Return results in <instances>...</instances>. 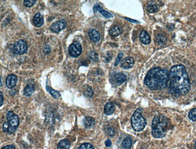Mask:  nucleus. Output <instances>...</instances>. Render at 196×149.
Returning <instances> with one entry per match:
<instances>
[{
    "instance_id": "1",
    "label": "nucleus",
    "mask_w": 196,
    "mask_h": 149,
    "mask_svg": "<svg viewBox=\"0 0 196 149\" xmlns=\"http://www.w3.org/2000/svg\"><path fill=\"white\" fill-rule=\"evenodd\" d=\"M190 86L189 76L184 65L173 66L168 73L167 83L170 93L175 96L185 95L190 91Z\"/></svg>"
},
{
    "instance_id": "2",
    "label": "nucleus",
    "mask_w": 196,
    "mask_h": 149,
    "mask_svg": "<svg viewBox=\"0 0 196 149\" xmlns=\"http://www.w3.org/2000/svg\"><path fill=\"white\" fill-rule=\"evenodd\" d=\"M168 80V71L160 67H155L147 73L144 83L152 89H162L167 87Z\"/></svg>"
},
{
    "instance_id": "3",
    "label": "nucleus",
    "mask_w": 196,
    "mask_h": 149,
    "mask_svg": "<svg viewBox=\"0 0 196 149\" xmlns=\"http://www.w3.org/2000/svg\"><path fill=\"white\" fill-rule=\"evenodd\" d=\"M168 121L167 118L162 115H158L155 117L152 121V135L156 138H160L165 137L167 132Z\"/></svg>"
},
{
    "instance_id": "4",
    "label": "nucleus",
    "mask_w": 196,
    "mask_h": 149,
    "mask_svg": "<svg viewBox=\"0 0 196 149\" xmlns=\"http://www.w3.org/2000/svg\"><path fill=\"white\" fill-rule=\"evenodd\" d=\"M132 128L136 132L143 130L146 126V120L142 115V110L140 108L136 109L131 118Z\"/></svg>"
},
{
    "instance_id": "5",
    "label": "nucleus",
    "mask_w": 196,
    "mask_h": 149,
    "mask_svg": "<svg viewBox=\"0 0 196 149\" xmlns=\"http://www.w3.org/2000/svg\"><path fill=\"white\" fill-rule=\"evenodd\" d=\"M7 120L10 124V127L8 131L9 134H12L18 128L19 120L17 115L14 113L13 111H9L7 114Z\"/></svg>"
},
{
    "instance_id": "6",
    "label": "nucleus",
    "mask_w": 196,
    "mask_h": 149,
    "mask_svg": "<svg viewBox=\"0 0 196 149\" xmlns=\"http://www.w3.org/2000/svg\"><path fill=\"white\" fill-rule=\"evenodd\" d=\"M28 50V45L27 42L24 40H19L16 42L13 46L14 53L17 54H23Z\"/></svg>"
},
{
    "instance_id": "7",
    "label": "nucleus",
    "mask_w": 196,
    "mask_h": 149,
    "mask_svg": "<svg viewBox=\"0 0 196 149\" xmlns=\"http://www.w3.org/2000/svg\"><path fill=\"white\" fill-rule=\"evenodd\" d=\"M82 46L78 42H74L69 47L68 53L73 57H77L82 53Z\"/></svg>"
},
{
    "instance_id": "8",
    "label": "nucleus",
    "mask_w": 196,
    "mask_h": 149,
    "mask_svg": "<svg viewBox=\"0 0 196 149\" xmlns=\"http://www.w3.org/2000/svg\"><path fill=\"white\" fill-rule=\"evenodd\" d=\"M67 25V23L65 19H61L53 23L50 26V30L54 33H59L61 30L65 29Z\"/></svg>"
},
{
    "instance_id": "9",
    "label": "nucleus",
    "mask_w": 196,
    "mask_h": 149,
    "mask_svg": "<svg viewBox=\"0 0 196 149\" xmlns=\"http://www.w3.org/2000/svg\"><path fill=\"white\" fill-rule=\"evenodd\" d=\"M17 82H18V78L15 75H9L6 78V83L7 87L8 88L11 89L15 87Z\"/></svg>"
},
{
    "instance_id": "10",
    "label": "nucleus",
    "mask_w": 196,
    "mask_h": 149,
    "mask_svg": "<svg viewBox=\"0 0 196 149\" xmlns=\"http://www.w3.org/2000/svg\"><path fill=\"white\" fill-rule=\"evenodd\" d=\"M123 32V28L119 25H114L109 30V35L112 37H117L120 35Z\"/></svg>"
},
{
    "instance_id": "11",
    "label": "nucleus",
    "mask_w": 196,
    "mask_h": 149,
    "mask_svg": "<svg viewBox=\"0 0 196 149\" xmlns=\"http://www.w3.org/2000/svg\"><path fill=\"white\" fill-rule=\"evenodd\" d=\"M134 63L135 60L133 57H127L123 61V63H121V67L126 70L130 69L134 66Z\"/></svg>"
},
{
    "instance_id": "12",
    "label": "nucleus",
    "mask_w": 196,
    "mask_h": 149,
    "mask_svg": "<svg viewBox=\"0 0 196 149\" xmlns=\"http://www.w3.org/2000/svg\"><path fill=\"white\" fill-rule=\"evenodd\" d=\"M139 39L141 40V42L145 45L149 44L150 43V41H151V38H150V35L145 30H143L141 32V33L139 35Z\"/></svg>"
},
{
    "instance_id": "13",
    "label": "nucleus",
    "mask_w": 196,
    "mask_h": 149,
    "mask_svg": "<svg viewBox=\"0 0 196 149\" xmlns=\"http://www.w3.org/2000/svg\"><path fill=\"white\" fill-rule=\"evenodd\" d=\"M33 22L34 25H35L36 27H41L42 25L44 24V18L41 15L40 13H37L35 15V16L33 17Z\"/></svg>"
},
{
    "instance_id": "14",
    "label": "nucleus",
    "mask_w": 196,
    "mask_h": 149,
    "mask_svg": "<svg viewBox=\"0 0 196 149\" xmlns=\"http://www.w3.org/2000/svg\"><path fill=\"white\" fill-rule=\"evenodd\" d=\"M89 36L94 42H97L100 39V36L98 32L94 29H90L89 31Z\"/></svg>"
},
{
    "instance_id": "15",
    "label": "nucleus",
    "mask_w": 196,
    "mask_h": 149,
    "mask_svg": "<svg viewBox=\"0 0 196 149\" xmlns=\"http://www.w3.org/2000/svg\"><path fill=\"white\" fill-rule=\"evenodd\" d=\"M147 11L150 13L157 12L159 11L158 6L157 4L154 1L150 2L147 6Z\"/></svg>"
},
{
    "instance_id": "16",
    "label": "nucleus",
    "mask_w": 196,
    "mask_h": 149,
    "mask_svg": "<svg viewBox=\"0 0 196 149\" xmlns=\"http://www.w3.org/2000/svg\"><path fill=\"white\" fill-rule=\"evenodd\" d=\"M94 12L98 11V12L100 13L103 16H104L106 17V18H109L112 17V15L111 13L108 12H107V11H104V10H103L98 4H96V5L94 6Z\"/></svg>"
},
{
    "instance_id": "17",
    "label": "nucleus",
    "mask_w": 196,
    "mask_h": 149,
    "mask_svg": "<svg viewBox=\"0 0 196 149\" xmlns=\"http://www.w3.org/2000/svg\"><path fill=\"white\" fill-rule=\"evenodd\" d=\"M115 111V106L113 103H108L104 108V112L107 115H112Z\"/></svg>"
},
{
    "instance_id": "18",
    "label": "nucleus",
    "mask_w": 196,
    "mask_h": 149,
    "mask_svg": "<svg viewBox=\"0 0 196 149\" xmlns=\"http://www.w3.org/2000/svg\"><path fill=\"white\" fill-rule=\"evenodd\" d=\"M83 124L86 128H91L95 124V120L92 117H87L83 120Z\"/></svg>"
},
{
    "instance_id": "19",
    "label": "nucleus",
    "mask_w": 196,
    "mask_h": 149,
    "mask_svg": "<svg viewBox=\"0 0 196 149\" xmlns=\"http://www.w3.org/2000/svg\"><path fill=\"white\" fill-rule=\"evenodd\" d=\"M71 146V143L70 141L67 139H63L61 140L58 145V149H68Z\"/></svg>"
},
{
    "instance_id": "20",
    "label": "nucleus",
    "mask_w": 196,
    "mask_h": 149,
    "mask_svg": "<svg viewBox=\"0 0 196 149\" xmlns=\"http://www.w3.org/2000/svg\"><path fill=\"white\" fill-rule=\"evenodd\" d=\"M114 80L118 85H121L126 80V76L123 73H117L114 77Z\"/></svg>"
},
{
    "instance_id": "21",
    "label": "nucleus",
    "mask_w": 196,
    "mask_h": 149,
    "mask_svg": "<svg viewBox=\"0 0 196 149\" xmlns=\"http://www.w3.org/2000/svg\"><path fill=\"white\" fill-rule=\"evenodd\" d=\"M35 90V88L33 85L32 84L28 85L26 87H25L24 90L25 96L27 97L32 96L34 93Z\"/></svg>"
},
{
    "instance_id": "22",
    "label": "nucleus",
    "mask_w": 196,
    "mask_h": 149,
    "mask_svg": "<svg viewBox=\"0 0 196 149\" xmlns=\"http://www.w3.org/2000/svg\"><path fill=\"white\" fill-rule=\"evenodd\" d=\"M167 40V37L163 35L160 34L156 36V42L158 45H159V46L164 45L166 44Z\"/></svg>"
},
{
    "instance_id": "23",
    "label": "nucleus",
    "mask_w": 196,
    "mask_h": 149,
    "mask_svg": "<svg viewBox=\"0 0 196 149\" xmlns=\"http://www.w3.org/2000/svg\"><path fill=\"white\" fill-rule=\"evenodd\" d=\"M132 144V141L131 139L129 137L125 138L122 142V147L124 149H130Z\"/></svg>"
},
{
    "instance_id": "24",
    "label": "nucleus",
    "mask_w": 196,
    "mask_h": 149,
    "mask_svg": "<svg viewBox=\"0 0 196 149\" xmlns=\"http://www.w3.org/2000/svg\"><path fill=\"white\" fill-rule=\"evenodd\" d=\"M46 89L47 90V91L49 92V94L54 98V99H58L61 97V94L59 91H55L53 89L49 87H47Z\"/></svg>"
},
{
    "instance_id": "25",
    "label": "nucleus",
    "mask_w": 196,
    "mask_h": 149,
    "mask_svg": "<svg viewBox=\"0 0 196 149\" xmlns=\"http://www.w3.org/2000/svg\"><path fill=\"white\" fill-rule=\"evenodd\" d=\"M188 118L193 121H196V108L192 109L190 112H189Z\"/></svg>"
},
{
    "instance_id": "26",
    "label": "nucleus",
    "mask_w": 196,
    "mask_h": 149,
    "mask_svg": "<svg viewBox=\"0 0 196 149\" xmlns=\"http://www.w3.org/2000/svg\"><path fill=\"white\" fill-rule=\"evenodd\" d=\"M36 2V0H25L24 1V4L26 7H31L35 4Z\"/></svg>"
},
{
    "instance_id": "27",
    "label": "nucleus",
    "mask_w": 196,
    "mask_h": 149,
    "mask_svg": "<svg viewBox=\"0 0 196 149\" xmlns=\"http://www.w3.org/2000/svg\"><path fill=\"white\" fill-rule=\"evenodd\" d=\"M79 149H94V147L89 143L82 144Z\"/></svg>"
},
{
    "instance_id": "28",
    "label": "nucleus",
    "mask_w": 196,
    "mask_h": 149,
    "mask_svg": "<svg viewBox=\"0 0 196 149\" xmlns=\"http://www.w3.org/2000/svg\"><path fill=\"white\" fill-rule=\"evenodd\" d=\"M89 57L93 60V61H97L98 60V55L97 54L94 52V51H92L89 53Z\"/></svg>"
},
{
    "instance_id": "29",
    "label": "nucleus",
    "mask_w": 196,
    "mask_h": 149,
    "mask_svg": "<svg viewBox=\"0 0 196 149\" xmlns=\"http://www.w3.org/2000/svg\"><path fill=\"white\" fill-rule=\"evenodd\" d=\"M10 127V124L9 122H5L2 126V130L5 133H8L9 129Z\"/></svg>"
},
{
    "instance_id": "30",
    "label": "nucleus",
    "mask_w": 196,
    "mask_h": 149,
    "mask_svg": "<svg viewBox=\"0 0 196 149\" xmlns=\"http://www.w3.org/2000/svg\"><path fill=\"white\" fill-rule=\"evenodd\" d=\"M123 54L122 53H120L118 54L117 59H116V61H115V66H117L118 65V63L120 62L122 57H123Z\"/></svg>"
},
{
    "instance_id": "31",
    "label": "nucleus",
    "mask_w": 196,
    "mask_h": 149,
    "mask_svg": "<svg viewBox=\"0 0 196 149\" xmlns=\"http://www.w3.org/2000/svg\"><path fill=\"white\" fill-rule=\"evenodd\" d=\"M107 134H108V135H109L110 137H113L115 135V130L113 127H109L107 129Z\"/></svg>"
},
{
    "instance_id": "32",
    "label": "nucleus",
    "mask_w": 196,
    "mask_h": 149,
    "mask_svg": "<svg viewBox=\"0 0 196 149\" xmlns=\"http://www.w3.org/2000/svg\"><path fill=\"white\" fill-rule=\"evenodd\" d=\"M85 94L89 97H92L93 95V91L91 87H88L87 89L85 91Z\"/></svg>"
},
{
    "instance_id": "33",
    "label": "nucleus",
    "mask_w": 196,
    "mask_h": 149,
    "mask_svg": "<svg viewBox=\"0 0 196 149\" xmlns=\"http://www.w3.org/2000/svg\"><path fill=\"white\" fill-rule=\"evenodd\" d=\"M1 149H15V147L14 145H9L3 147Z\"/></svg>"
},
{
    "instance_id": "34",
    "label": "nucleus",
    "mask_w": 196,
    "mask_h": 149,
    "mask_svg": "<svg viewBox=\"0 0 196 149\" xmlns=\"http://www.w3.org/2000/svg\"><path fill=\"white\" fill-rule=\"evenodd\" d=\"M105 145L106 147H110L112 145V142L110 141V139H107L106 141H105Z\"/></svg>"
},
{
    "instance_id": "35",
    "label": "nucleus",
    "mask_w": 196,
    "mask_h": 149,
    "mask_svg": "<svg viewBox=\"0 0 196 149\" xmlns=\"http://www.w3.org/2000/svg\"><path fill=\"white\" fill-rule=\"evenodd\" d=\"M0 94H1V96H0V101H1V103H0V106H1L2 105V103H3L4 98H3V95H2V92H0Z\"/></svg>"
},
{
    "instance_id": "36",
    "label": "nucleus",
    "mask_w": 196,
    "mask_h": 149,
    "mask_svg": "<svg viewBox=\"0 0 196 149\" xmlns=\"http://www.w3.org/2000/svg\"><path fill=\"white\" fill-rule=\"evenodd\" d=\"M124 19H126V20H127V21H130V22H132V23H138L137 21L134 20V19H130V18H126V17H125Z\"/></svg>"
},
{
    "instance_id": "37",
    "label": "nucleus",
    "mask_w": 196,
    "mask_h": 149,
    "mask_svg": "<svg viewBox=\"0 0 196 149\" xmlns=\"http://www.w3.org/2000/svg\"><path fill=\"white\" fill-rule=\"evenodd\" d=\"M194 148L196 149V142H195V144H194Z\"/></svg>"
}]
</instances>
